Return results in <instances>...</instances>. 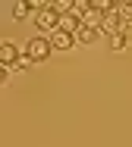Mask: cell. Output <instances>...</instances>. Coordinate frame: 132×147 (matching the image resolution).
I'll use <instances>...</instances> for the list:
<instances>
[{"instance_id":"obj_1","label":"cell","mask_w":132,"mask_h":147,"mask_svg":"<svg viewBox=\"0 0 132 147\" xmlns=\"http://www.w3.org/2000/svg\"><path fill=\"white\" fill-rule=\"evenodd\" d=\"M50 50H54V44H50V38H44V34L29 38V41H25V47H22V53L32 59V63H44V59L50 57Z\"/></svg>"},{"instance_id":"obj_2","label":"cell","mask_w":132,"mask_h":147,"mask_svg":"<svg viewBox=\"0 0 132 147\" xmlns=\"http://www.w3.org/2000/svg\"><path fill=\"white\" fill-rule=\"evenodd\" d=\"M60 19H63V16L54 9V3H38V13H35V25H38L41 31H50V34H54V31L60 28Z\"/></svg>"},{"instance_id":"obj_3","label":"cell","mask_w":132,"mask_h":147,"mask_svg":"<svg viewBox=\"0 0 132 147\" xmlns=\"http://www.w3.org/2000/svg\"><path fill=\"white\" fill-rule=\"evenodd\" d=\"M19 57H22V50H19L16 41H3V44H0V63H3L6 69H13V66L19 63Z\"/></svg>"},{"instance_id":"obj_4","label":"cell","mask_w":132,"mask_h":147,"mask_svg":"<svg viewBox=\"0 0 132 147\" xmlns=\"http://www.w3.org/2000/svg\"><path fill=\"white\" fill-rule=\"evenodd\" d=\"M50 44H54V50H69V47L76 44V34H69V31L57 28L54 34H50Z\"/></svg>"},{"instance_id":"obj_5","label":"cell","mask_w":132,"mask_h":147,"mask_svg":"<svg viewBox=\"0 0 132 147\" xmlns=\"http://www.w3.org/2000/svg\"><path fill=\"white\" fill-rule=\"evenodd\" d=\"M104 31L101 28H91V25H82V28L76 31V44H95Z\"/></svg>"},{"instance_id":"obj_6","label":"cell","mask_w":132,"mask_h":147,"mask_svg":"<svg viewBox=\"0 0 132 147\" xmlns=\"http://www.w3.org/2000/svg\"><path fill=\"white\" fill-rule=\"evenodd\" d=\"M38 13V3H25V0H19V3H13V16L16 19H29Z\"/></svg>"},{"instance_id":"obj_7","label":"cell","mask_w":132,"mask_h":147,"mask_svg":"<svg viewBox=\"0 0 132 147\" xmlns=\"http://www.w3.org/2000/svg\"><path fill=\"white\" fill-rule=\"evenodd\" d=\"M126 44H132V41H129V38H126V34H120V31H116V34L110 38V47H113V50H123Z\"/></svg>"},{"instance_id":"obj_8","label":"cell","mask_w":132,"mask_h":147,"mask_svg":"<svg viewBox=\"0 0 132 147\" xmlns=\"http://www.w3.org/2000/svg\"><path fill=\"white\" fill-rule=\"evenodd\" d=\"M116 13H120V19H123V22H132V3H120V6H116Z\"/></svg>"},{"instance_id":"obj_9","label":"cell","mask_w":132,"mask_h":147,"mask_svg":"<svg viewBox=\"0 0 132 147\" xmlns=\"http://www.w3.org/2000/svg\"><path fill=\"white\" fill-rule=\"evenodd\" d=\"M29 66H32V59L25 57V53H22V57H19V63H16V66H13V72H25V69H29Z\"/></svg>"}]
</instances>
